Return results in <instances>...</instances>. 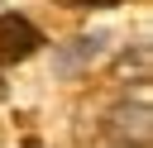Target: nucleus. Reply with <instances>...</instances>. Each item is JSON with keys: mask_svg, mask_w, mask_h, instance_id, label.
<instances>
[{"mask_svg": "<svg viewBox=\"0 0 153 148\" xmlns=\"http://www.w3.org/2000/svg\"><path fill=\"white\" fill-rule=\"evenodd\" d=\"M43 48V33L24 14H0V62H24Z\"/></svg>", "mask_w": 153, "mask_h": 148, "instance_id": "2", "label": "nucleus"}, {"mask_svg": "<svg viewBox=\"0 0 153 148\" xmlns=\"http://www.w3.org/2000/svg\"><path fill=\"white\" fill-rule=\"evenodd\" d=\"M100 48H105V38H100V33H86V38H72V43H62V48H57V72H62V76L81 72V67H86V62H91Z\"/></svg>", "mask_w": 153, "mask_h": 148, "instance_id": "3", "label": "nucleus"}, {"mask_svg": "<svg viewBox=\"0 0 153 148\" xmlns=\"http://www.w3.org/2000/svg\"><path fill=\"white\" fill-rule=\"evenodd\" d=\"M100 134L110 138V148H148V134H153L148 100H143V95H139V100H120V105L105 115Z\"/></svg>", "mask_w": 153, "mask_h": 148, "instance_id": "1", "label": "nucleus"}, {"mask_svg": "<svg viewBox=\"0 0 153 148\" xmlns=\"http://www.w3.org/2000/svg\"><path fill=\"white\" fill-rule=\"evenodd\" d=\"M24 148H43V143H38V138H29V143H24Z\"/></svg>", "mask_w": 153, "mask_h": 148, "instance_id": "5", "label": "nucleus"}, {"mask_svg": "<svg viewBox=\"0 0 153 148\" xmlns=\"http://www.w3.org/2000/svg\"><path fill=\"white\" fill-rule=\"evenodd\" d=\"M62 5H96V10H105V5H120V0H62Z\"/></svg>", "mask_w": 153, "mask_h": 148, "instance_id": "4", "label": "nucleus"}]
</instances>
